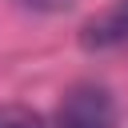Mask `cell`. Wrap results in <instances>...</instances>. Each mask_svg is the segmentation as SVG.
I'll list each match as a JSON object with an SVG mask.
<instances>
[{
  "mask_svg": "<svg viewBox=\"0 0 128 128\" xmlns=\"http://www.w3.org/2000/svg\"><path fill=\"white\" fill-rule=\"evenodd\" d=\"M128 40V0H116L108 12H100L88 28H84V44L88 48H112Z\"/></svg>",
  "mask_w": 128,
  "mask_h": 128,
  "instance_id": "obj_2",
  "label": "cell"
},
{
  "mask_svg": "<svg viewBox=\"0 0 128 128\" xmlns=\"http://www.w3.org/2000/svg\"><path fill=\"white\" fill-rule=\"evenodd\" d=\"M116 100L100 84H76L56 112V128H116Z\"/></svg>",
  "mask_w": 128,
  "mask_h": 128,
  "instance_id": "obj_1",
  "label": "cell"
},
{
  "mask_svg": "<svg viewBox=\"0 0 128 128\" xmlns=\"http://www.w3.org/2000/svg\"><path fill=\"white\" fill-rule=\"evenodd\" d=\"M0 128H44V120L24 104H0Z\"/></svg>",
  "mask_w": 128,
  "mask_h": 128,
  "instance_id": "obj_3",
  "label": "cell"
},
{
  "mask_svg": "<svg viewBox=\"0 0 128 128\" xmlns=\"http://www.w3.org/2000/svg\"><path fill=\"white\" fill-rule=\"evenodd\" d=\"M24 8H32V12H68V8H76L80 0H20Z\"/></svg>",
  "mask_w": 128,
  "mask_h": 128,
  "instance_id": "obj_4",
  "label": "cell"
}]
</instances>
